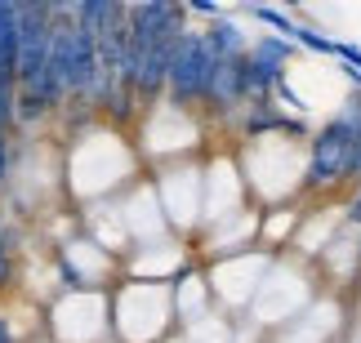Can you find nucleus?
Returning a JSON list of instances; mask_svg holds the SVG:
<instances>
[{
    "mask_svg": "<svg viewBox=\"0 0 361 343\" xmlns=\"http://www.w3.org/2000/svg\"><path fill=\"white\" fill-rule=\"evenodd\" d=\"M357 116H361V99L353 107H343L339 116H330L308 143V187L330 192L353 183V166H357Z\"/></svg>",
    "mask_w": 361,
    "mask_h": 343,
    "instance_id": "obj_1",
    "label": "nucleus"
},
{
    "mask_svg": "<svg viewBox=\"0 0 361 343\" xmlns=\"http://www.w3.org/2000/svg\"><path fill=\"white\" fill-rule=\"evenodd\" d=\"M214 49L205 32L197 27H183L178 32V45H174V58H170V103L192 112V107H205V94H210V80H214Z\"/></svg>",
    "mask_w": 361,
    "mask_h": 343,
    "instance_id": "obj_2",
    "label": "nucleus"
},
{
    "mask_svg": "<svg viewBox=\"0 0 361 343\" xmlns=\"http://www.w3.org/2000/svg\"><path fill=\"white\" fill-rule=\"evenodd\" d=\"M54 40V5H18V89L36 85Z\"/></svg>",
    "mask_w": 361,
    "mask_h": 343,
    "instance_id": "obj_3",
    "label": "nucleus"
},
{
    "mask_svg": "<svg viewBox=\"0 0 361 343\" xmlns=\"http://www.w3.org/2000/svg\"><path fill=\"white\" fill-rule=\"evenodd\" d=\"M295 45L281 36H259L255 45L245 49V67H250V99H268V94L281 85V72L290 63Z\"/></svg>",
    "mask_w": 361,
    "mask_h": 343,
    "instance_id": "obj_4",
    "label": "nucleus"
},
{
    "mask_svg": "<svg viewBox=\"0 0 361 343\" xmlns=\"http://www.w3.org/2000/svg\"><path fill=\"white\" fill-rule=\"evenodd\" d=\"M250 99V67H245V54L237 58H219L214 63V80H210V94H205V107L210 112H232Z\"/></svg>",
    "mask_w": 361,
    "mask_h": 343,
    "instance_id": "obj_5",
    "label": "nucleus"
},
{
    "mask_svg": "<svg viewBox=\"0 0 361 343\" xmlns=\"http://www.w3.org/2000/svg\"><path fill=\"white\" fill-rule=\"evenodd\" d=\"M205 40H210V49H214V58H237V54H245V32H241V23L237 18H214L210 27H205Z\"/></svg>",
    "mask_w": 361,
    "mask_h": 343,
    "instance_id": "obj_6",
    "label": "nucleus"
},
{
    "mask_svg": "<svg viewBox=\"0 0 361 343\" xmlns=\"http://www.w3.org/2000/svg\"><path fill=\"white\" fill-rule=\"evenodd\" d=\"M245 13H250V18H259L268 32H276L281 40H295V18H290V13L268 9V5H245Z\"/></svg>",
    "mask_w": 361,
    "mask_h": 343,
    "instance_id": "obj_7",
    "label": "nucleus"
},
{
    "mask_svg": "<svg viewBox=\"0 0 361 343\" xmlns=\"http://www.w3.org/2000/svg\"><path fill=\"white\" fill-rule=\"evenodd\" d=\"M290 45H303L312 54H339V40H330L322 32H308V27H295V40H290Z\"/></svg>",
    "mask_w": 361,
    "mask_h": 343,
    "instance_id": "obj_8",
    "label": "nucleus"
},
{
    "mask_svg": "<svg viewBox=\"0 0 361 343\" xmlns=\"http://www.w3.org/2000/svg\"><path fill=\"white\" fill-rule=\"evenodd\" d=\"M188 13H197V18H224V9H219V5H210V0H192V5H188Z\"/></svg>",
    "mask_w": 361,
    "mask_h": 343,
    "instance_id": "obj_9",
    "label": "nucleus"
},
{
    "mask_svg": "<svg viewBox=\"0 0 361 343\" xmlns=\"http://www.w3.org/2000/svg\"><path fill=\"white\" fill-rule=\"evenodd\" d=\"M335 58H339V63H348L353 72L361 76V49H357V45H343V40H339V54H335Z\"/></svg>",
    "mask_w": 361,
    "mask_h": 343,
    "instance_id": "obj_10",
    "label": "nucleus"
},
{
    "mask_svg": "<svg viewBox=\"0 0 361 343\" xmlns=\"http://www.w3.org/2000/svg\"><path fill=\"white\" fill-rule=\"evenodd\" d=\"M9 183V134H0V192Z\"/></svg>",
    "mask_w": 361,
    "mask_h": 343,
    "instance_id": "obj_11",
    "label": "nucleus"
},
{
    "mask_svg": "<svg viewBox=\"0 0 361 343\" xmlns=\"http://www.w3.org/2000/svg\"><path fill=\"white\" fill-rule=\"evenodd\" d=\"M348 223H353V227H361V187L353 192V201H348Z\"/></svg>",
    "mask_w": 361,
    "mask_h": 343,
    "instance_id": "obj_12",
    "label": "nucleus"
}]
</instances>
